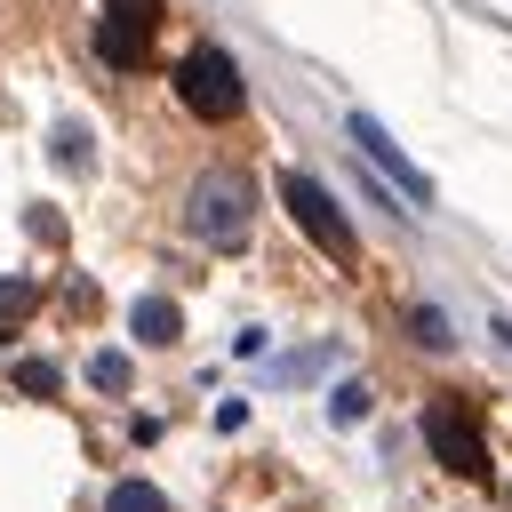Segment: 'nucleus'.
Masks as SVG:
<instances>
[{"label":"nucleus","mask_w":512,"mask_h":512,"mask_svg":"<svg viewBox=\"0 0 512 512\" xmlns=\"http://www.w3.org/2000/svg\"><path fill=\"white\" fill-rule=\"evenodd\" d=\"M280 200H288V216L312 232V248H328L336 264H360V240H352V224H344V208L328 200L320 176H296V168H288V176H280Z\"/></svg>","instance_id":"3"},{"label":"nucleus","mask_w":512,"mask_h":512,"mask_svg":"<svg viewBox=\"0 0 512 512\" xmlns=\"http://www.w3.org/2000/svg\"><path fill=\"white\" fill-rule=\"evenodd\" d=\"M352 144H360V152H368V160H376V168L408 192V208H416V200H432V176H424V168H416V160H408V152H400V144H392L368 112H352Z\"/></svg>","instance_id":"6"},{"label":"nucleus","mask_w":512,"mask_h":512,"mask_svg":"<svg viewBox=\"0 0 512 512\" xmlns=\"http://www.w3.org/2000/svg\"><path fill=\"white\" fill-rule=\"evenodd\" d=\"M88 376H96L104 392H120V384H128V352H96V360H88Z\"/></svg>","instance_id":"9"},{"label":"nucleus","mask_w":512,"mask_h":512,"mask_svg":"<svg viewBox=\"0 0 512 512\" xmlns=\"http://www.w3.org/2000/svg\"><path fill=\"white\" fill-rule=\"evenodd\" d=\"M184 224H192V240H208V248H240L248 224H256V184H248L240 168H208V176L192 184V200H184Z\"/></svg>","instance_id":"1"},{"label":"nucleus","mask_w":512,"mask_h":512,"mask_svg":"<svg viewBox=\"0 0 512 512\" xmlns=\"http://www.w3.org/2000/svg\"><path fill=\"white\" fill-rule=\"evenodd\" d=\"M32 312V288L24 280H0V320H24Z\"/></svg>","instance_id":"12"},{"label":"nucleus","mask_w":512,"mask_h":512,"mask_svg":"<svg viewBox=\"0 0 512 512\" xmlns=\"http://www.w3.org/2000/svg\"><path fill=\"white\" fill-rule=\"evenodd\" d=\"M16 376H24V392H56V368H48V360H24Z\"/></svg>","instance_id":"13"},{"label":"nucleus","mask_w":512,"mask_h":512,"mask_svg":"<svg viewBox=\"0 0 512 512\" xmlns=\"http://www.w3.org/2000/svg\"><path fill=\"white\" fill-rule=\"evenodd\" d=\"M176 96H184L192 120H232V112L248 104V80H240V64H232L224 48H184V64H176Z\"/></svg>","instance_id":"2"},{"label":"nucleus","mask_w":512,"mask_h":512,"mask_svg":"<svg viewBox=\"0 0 512 512\" xmlns=\"http://www.w3.org/2000/svg\"><path fill=\"white\" fill-rule=\"evenodd\" d=\"M104 512H168V496H160L152 480H120V488L104 496Z\"/></svg>","instance_id":"8"},{"label":"nucleus","mask_w":512,"mask_h":512,"mask_svg":"<svg viewBox=\"0 0 512 512\" xmlns=\"http://www.w3.org/2000/svg\"><path fill=\"white\" fill-rule=\"evenodd\" d=\"M408 328H416V344H432V352H448V320H440V312H416Z\"/></svg>","instance_id":"11"},{"label":"nucleus","mask_w":512,"mask_h":512,"mask_svg":"<svg viewBox=\"0 0 512 512\" xmlns=\"http://www.w3.org/2000/svg\"><path fill=\"white\" fill-rule=\"evenodd\" d=\"M504 504H512V488H504Z\"/></svg>","instance_id":"14"},{"label":"nucleus","mask_w":512,"mask_h":512,"mask_svg":"<svg viewBox=\"0 0 512 512\" xmlns=\"http://www.w3.org/2000/svg\"><path fill=\"white\" fill-rule=\"evenodd\" d=\"M328 408H336V424H352V416H368V384H336V400H328Z\"/></svg>","instance_id":"10"},{"label":"nucleus","mask_w":512,"mask_h":512,"mask_svg":"<svg viewBox=\"0 0 512 512\" xmlns=\"http://www.w3.org/2000/svg\"><path fill=\"white\" fill-rule=\"evenodd\" d=\"M424 448H432L456 480H488V440H480V424H472L464 400H432V408H424Z\"/></svg>","instance_id":"4"},{"label":"nucleus","mask_w":512,"mask_h":512,"mask_svg":"<svg viewBox=\"0 0 512 512\" xmlns=\"http://www.w3.org/2000/svg\"><path fill=\"white\" fill-rule=\"evenodd\" d=\"M128 328H136V344H176V328H184V312H176L168 296H136V312H128Z\"/></svg>","instance_id":"7"},{"label":"nucleus","mask_w":512,"mask_h":512,"mask_svg":"<svg viewBox=\"0 0 512 512\" xmlns=\"http://www.w3.org/2000/svg\"><path fill=\"white\" fill-rule=\"evenodd\" d=\"M152 24H160V0H104V32H96L104 64H144Z\"/></svg>","instance_id":"5"}]
</instances>
